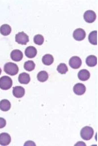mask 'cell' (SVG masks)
<instances>
[{
  "label": "cell",
  "mask_w": 98,
  "mask_h": 146,
  "mask_svg": "<svg viewBox=\"0 0 98 146\" xmlns=\"http://www.w3.org/2000/svg\"><path fill=\"white\" fill-rule=\"evenodd\" d=\"M4 71L10 76H15L18 74L19 69L16 64L12 62H8L5 65Z\"/></svg>",
  "instance_id": "6da1fadb"
},
{
  "label": "cell",
  "mask_w": 98,
  "mask_h": 146,
  "mask_svg": "<svg viewBox=\"0 0 98 146\" xmlns=\"http://www.w3.org/2000/svg\"><path fill=\"white\" fill-rule=\"evenodd\" d=\"M93 134V129L90 126H86L84 127L80 131V136L84 140H90L92 138Z\"/></svg>",
  "instance_id": "7a4b0ae2"
},
{
  "label": "cell",
  "mask_w": 98,
  "mask_h": 146,
  "mask_svg": "<svg viewBox=\"0 0 98 146\" xmlns=\"http://www.w3.org/2000/svg\"><path fill=\"white\" fill-rule=\"evenodd\" d=\"M13 81L10 77L4 76L0 78V88L3 90H8L12 87Z\"/></svg>",
  "instance_id": "3957f363"
},
{
  "label": "cell",
  "mask_w": 98,
  "mask_h": 146,
  "mask_svg": "<svg viewBox=\"0 0 98 146\" xmlns=\"http://www.w3.org/2000/svg\"><path fill=\"white\" fill-rule=\"evenodd\" d=\"M15 41L19 44L25 45L29 42V36L24 32H19L15 36Z\"/></svg>",
  "instance_id": "277c9868"
},
{
  "label": "cell",
  "mask_w": 98,
  "mask_h": 146,
  "mask_svg": "<svg viewBox=\"0 0 98 146\" xmlns=\"http://www.w3.org/2000/svg\"><path fill=\"white\" fill-rule=\"evenodd\" d=\"M69 65L74 69L79 68L81 66L82 62L81 59L78 56H73L69 60Z\"/></svg>",
  "instance_id": "5b68a950"
},
{
  "label": "cell",
  "mask_w": 98,
  "mask_h": 146,
  "mask_svg": "<svg viewBox=\"0 0 98 146\" xmlns=\"http://www.w3.org/2000/svg\"><path fill=\"white\" fill-rule=\"evenodd\" d=\"M84 18L86 22L92 23L96 19V14L92 10H87L84 14Z\"/></svg>",
  "instance_id": "8992f818"
},
{
  "label": "cell",
  "mask_w": 98,
  "mask_h": 146,
  "mask_svg": "<svg viewBox=\"0 0 98 146\" xmlns=\"http://www.w3.org/2000/svg\"><path fill=\"white\" fill-rule=\"evenodd\" d=\"M73 37L77 41H82L84 40L86 33L84 30L81 28L77 29L73 32Z\"/></svg>",
  "instance_id": "52a82bcc"
},
{
  "label": "cell",
  "mask_w": 98,
  "mask_h": 146,
  "mask_svg": "<svg viewBox=\"0 0 98 146\" xmlns=\"http://www.w3.org/2000/svg\"><path fill=\"white\" fill-rule=\"evenodd\" d=\"M11 137L10 135L7 133H2L0 134V145L2 146H7L10 144Z\"/></svg>",
  "instance_id": "ba28073f"
},
{
  "label": "cell",
  "mask_w": 98,
  "mask_h": 146,
  "mask_svg": "<svg viewBox=\"0 0 98 146\" xmlns=\"http://www.w3.org/2000/svg\"><path fill=\"white\" fill-rule=\"evenodd\" d=\"M73 92L77 95H82L86 91V87L83 84L78 83L73 87Z\"/></svg>",
  "instance_id": "9c48e42d"
},
{
  "label": "cell",
  "mask_w": 98,
  "mask_h": 146,
  "mask_svg": "<svg viewBox=\"0 0 98 146\" xmlns=\"http://www.w3.org/2000/svg\"><path fill=\"white\" fill-rule=\"evenodd\" d=\"M25 93V89L21 86H16L13 87V94L15 97L21 98L24 96Z\"/></svg>",
  "instance_id": "30bf717a"
},
{
  "label": "cell",
  "mask_w": 98,
  "mask_h": 146,
  "mask_svg": "<svg viewBox=\"0 0 98 146\" xmlns=\"http://www.w3.org/2000/svg\"><path fill=\"white\" fill-rule=\"evenodd\" d=\"M10 56L12 60L15 62L20 61L23 57L22 51L19 49H15L11 52Z\"/></svg>",
  "instance_id": "8fae6325"
},
{
  "label": "cell",
  "mask_w": 98,
  "mask_h": 146,
  "mask_svg": "<svg viewBox=\"0 0 98 146\" xmlns=\"http://www.w3.org/2000/svg\"><path fill=\"white\" fill-rule=\"evenodd\" d=\"M37 53V50L33 46H29L25 49V56L28 58H34L36 56Z\"/></svg>",
  "instance_id": "7c38bea8"
},
{
  "label": "cell",
  "mask_w": 98,
  "mask_h": 146,
  "mask_svg": "<svg viewBox=\"0 0 98 146\" xmlns=\"http://www.w3.org/2000/svg\"><path fill=\"white\" fill-rule=\"evenodd\" d=\"M78 79L81 81H86L89 79L90 74L88 70L82 69L78 72Z\"/></svg>",
  "instance_id": "4fadbf2b"
},
{
  "label": "cell",
  "mask_w": 98,
  "mask_h": 146,
  "mask_svg": "<svg viewBox=\"0 0 98 146\" xmlns=\"http://www.w3.org/2000/svg\"><path fill=\"white\" fill-rule=\"evenodd\" d=\"M19 83L22 84H27L30 81V76L29 74L25 72L20 74L18 77Z\"/></svg>",
  "instance_id": "5bb4252c"
},
{
  "label": "cell",
  "mask_w": 98,
  "mask_h": 146,
  "mask_svg": "<svg viewBox=\"0 0 98 146\" xmlns=\"http://www.w3.org/2000/svg\"><path fill=\"white\" fill-rule=\"evenodd\" d=\"M11 104L9 100L5 99L0 102V110L3 111H7L10 110Z\"/></svg>",
  "instance_id": "9a60e30c"
},
{
  "label": "cell",
  "mask_w": 98,
  "mask_h": 146,
  "mask_svg": "<svg viewBox=\"0 0 98 146\" xmlns=\"http://www.w3.org/2000/svg\"><path fill=\"white\" fill-rule=\"evenodd\" d=\"M12 32V28L8 24H4L0 27V33L3 35H9Z\"/></svg>",
  "instance_id": "2e32d148"
},
{
  "label": "cell",
  "mask_w": 98,
  "mask_h": 146,
  "mask_svg": "<svg viewBox=\"0 0 98 146\" xmlns=\"http://www.w3.org/2000/svg\"><path fill=\"white\" fill-rule=\"evenodd\" d=\"M86 64L89 67H94L97 64V57L93 55H90L87 57Z\"/></svg>",
  "instance_id": "e0dca14e"
},
{
  "label": "cell",
  "mask_w": 98,
  "mask_h": 146,
  "mask_svg": "<svg viewBox=\"0 0 98 146\" xmlns=\"http://www.w3.org/2000/svg\"><path fill=\"white\" fill-rule=\"evenodd\" d=\"M42 61L43 63L46 65H50L54 62V57L50 54H46L43 56Z\"/></svg>",
  "instance_id": "ac0fdd59"
},
{
  "label": "cell",
  "mask_w": 98,
  "mask_h": 146,
  "mask_svg": "<svg viewBox=\"0 0 98 146\" xmlns=\"http://www.w3.org/2000/svg\"><path fill=\"white\" fill-rule=\"evenodd\" d=\"M48 74L45 71H42L38 74L37 78L40 82H44L48 79Z\"/></svg>",
  "instance_id": "d6986e66"
},
{
  "label": "cell",
  "mask_w": 98,
  "mask_h": 146,
  "mask_svg": "<svg viewBox=\"0 0 98 146\" xmlns=\"http://www.w3.org/2000/svg\"><path fill=\"white\" fill-rule=\"evenodd\" d=\"M89 41L94 45H97V31H94L90 33L88 36Z\"/></svg>",
  "instance_id": "ffe728a7"
},
{
  "label": "cell",
  "mask_w": 98,
  "mask_h": 146,
  "mask_svg": "<svg viewBox=\"0 0 98 146\" xmlns=\"http://www.w3.org/2000/svg\"><path fill=\"white\" fill-rule=\"evenodd\" d=\"M35 64L32 60H28L24 63V68L28 72H31L35 68Z\"/></svg>",
  "instance_id": "44dd1931"
},
{
  "label": "cell",
  "mask_w": 98,
  "mask_h": 146,
  "mask_svg": "<svg viewBox=\"0 0 98 146\" xmlns=\"http://www.w3.org/2000/svg\"><path fill=\"white\" fill-rule=\"evenodd\" d=\"M57 70L61 74H64L68 72V67L65 64L61 63L58 66Z\"/></svg>",
  "instance_id": "7402d4cb"
},
{
  "label": "cell",
  "mask_w": 98,
  "mask_h": 146,
  "mask_svg": "<svg viewBox=\"0 0 98 146\" xmlns=\"http://www.w3.org/2000/svg\"><path fill=\"white\" fill-rule=\"evenodd\" d=\"M33 41L36 44L41 46L44 42V38L42 35H37L35 36Z\"/></svg>",
  "instance_id": "603a6c76"
},
{
  "label": "cell",
  "mask_w": 98,
  "mask_h": 146,
  "mask_svg": "<svg viewBox=\"0 0 98 146\" xmlns=\"http://www.w3.org/2000/svg\"><path fill=\"white\" fill-rule=\"evenodd\" d=\"M7 122L6 120L4 118L0 117V129L3 128L6 126Z\"/></svg>",
  "instance_id": "cb8c5ba5"
},
{
  "label": "cell",
  "mask_w": 98,
  "mask_h": 146,
  "mask_svg": "<svg viewBox=\"0 0 98 146\" xmlns=\"http://www.w3.org/2000/svg\"><path fill=\"white\" fill-rule=\"evenodd\" d=\"M24 146H27V145H35L36 146V145L35 143L33 141H28L26 142V143H25V144L24 145Z\"/></svg>",
  "instance_id": "d4e9b609"
},
{
  "label": "cell",
  "mask_w": 98,
  "mask_h": 146,
  "mask_svg": "<svg viewBox=\"0 0 98 146\" xmlns=\"http://www.w3.org/2000/svg\"><path fill=\"white\" fill-rule=\"evenodd\" d=\"M2 72V70L1 69V68H0V75L1 74V73Z\"/></svg>",
  "instance_id": "484cf974"
}]
</instances>
